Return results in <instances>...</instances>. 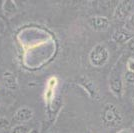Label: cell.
Listing matches in <instances>:
<instances>
[{"label": "cell", "mask_w": 134, "mask_h": 133, "mask_svg": "<svg viewBox=\"0 0 134 133\" xmlns=\"http://www.w3.org/2000/svg\"><path fill=\"white\" fill-rule=\"evenodd\" d=\"M116 133H131V132L129 131L128 129H122V130H120V131H118Z\"/></svg>", "instance_id": "cell-19"}, {"label": "cell", "mask_w": 134, "mask_h": 133, "mask_svg": "<svg viewBox=\"0 0 134 133\" xmlns=\"http://www.w3.org/2000/svg\"><path fill=\"white\" fill-rule=\"evenodd\" d=\"M57 85H58V80L55 76H51L47 80L44 92V101L48 108H50V106L53 103V99L55 98V91Z\"/></svg>", "instance_id": "cell-5"}, {"label": "cell", "mask_w": 134, "mask_h": 133, "mask_svg": "<svg viewBox=\"0 0 134 133\" xmlns=\"http://www.w3.org/2000/svg\"><path fill=\"white\" fill-rule=\"evenodd\" d=\"M28 127L25 124H16L14 127L11 129L10 133H28Z\"/></svg>", "instance_id": "cell-12"}, {"label": "cell", "mask_w": 134, "mask_h": 133, "mask_svg": "<svg viewBox=\"0 0 134 133\" xmlns=\"http://www.w3.org/2000/svg\"><path fill=\"white\" fill-rule=\"evenodd\" d=\"M33 109L28 106H22L19 109H17L13 116V121L16 124H23L25 122H28L33 117Z\"/></svg>", "instance_id": "cell-6"}, {"label": "cell", "mask_w": 134, "mask_h": 133, "mask_svg": "<svg viewBox=\"0 0 134 133\" xmlns=\"http://www.w3.org/2000/svg\"><path fill=\"white\" fill-rule=\"evenodd\" d=\"M28 133H40V128H38L37 126H36V127L31 128Z\"/></svg>", "instance_id": "cell-18"}, {"label": "cell", "mask_w": 134, "mask_h": 133, "mask_svg": "<svg viewBox=\"0 0 134 133\" xmlns=\"http://www.w3.org/2000/svg\"><path fill=\"white\" fill-rule=\"evenodd\" d=\"M126 28L129 29L130 31H132V32L134 33V13L128 19V23H127V27Z\"/></svg>", "instance_id": "cell-15"}, {"label": "cell", "mask_w": 134, "mask_h": 133, "mask_svg": "<svg viewBox=\"0 0 134 133\" xmlns=\"http://www.w3.org/2000/svg\"><path fill=\"white\" fill-rule=\"evenodd\" d=\"M121 68L117 64L112 68L110 76H109V89L112 94L116 97H121L123 93V80Z\"/></svg>", "instance_id": "cell-3"}, {"label": "cell", "mask_w": 134, "mask_h": 133, "mask_svg": "<svg viewBox=\"0 0 134 133\" xmlns=\"http://www.w3.org/2000/svg\"><path fill=\"white\" fill-rule=\"evenodd\" d=\"M50 133H57V132H50Z\"/></svg>", "instance_id": "cell-21"}, {"label": "cell", "mask_w": 134, "mask_h": 133, "mask_svg": "<svg viewBox=\"0 0 134 133\" xmlns=\"http://www.w3.org/2000/svg\"><path fill=\"white\" fill-rule=\"evenodd\" d=\"M109 59V51L103 43L96 44L89 53V62L92 66L101 68L107 63Z\"/></svg>", "instance_id": "cell-2"}, {"label": "cell", "mask_w": 134, "mask_h": 133, "mask_svg": "<svg viewBox=\"0 0 134 133\" xmlns=\"http://www.w3.org/2000/svg\"><path fill=\"white\" fill-rule=\"evenodd\" d=\"M132 8V2L131 1H121L118 3L117 7L113 14V19L122 21L128 17L129 13Z\"/></svg>", "instance_id": "cell-7"}, {"label": "cell", "mask_w": 134, "mask_h": 133, "mask_svg": "<svg viewBox=\"0 0 134 133\" xmlns=\"http://www.w3.org/2000/svg\"><path fill=\"white\" fill-rule=\"evenodd\" d=\"M3 10L6 15H11L17 11V7L15 2L13 1H5L3 4Z\"/></svg>", "instance_id": "cell-11"}, {"label": "cell", "mask_w": 134, "mask_h": 133, "mask_svg": "<svg viewBox=\"0 0 134 133\" xmlns=\"http://www.w3.org/2000/svg\"><path fill=\"white\" fill-rule=\"evenodd\" d=\"M127 68H128L129 71L134 72V59L133 58H130V59L127 61Z\"/></svg>", "instance_id": "cell-16"}, {"label": "cell", "mask_w": 134, "mask_h": 133, "mask_svg": "<svg viewBox=\"0 0 134 133\" xmlns=\"http://www.w3.org/2000/svg\"><path fill=\"white\" fill-rule=\"evenodd\" d=\"M2 78H3L4 85L7 89L14 91L18 88V81L14 73H12L11 71H5L2 75Z\"/></svg>", "instance_id": "cell-10"}, {"label": "cell", "mask_w": 134, "mask_h": 133, "mask_svg": "<svg viewBox=\"0 0 134 133\" xmlns=\"http://www.w3.org/2000/svg\"><path fill=\"white\" fill-rule=\"evenodd\" d=\"M10 126V121L6 117H0V131L6 130Z\"/></svg>", "instance_id": "cell-13"}, {"label": "cell", "mask_w": 134, "mask_h": 133, "mask_svg": "<svg viewBox=\"0 0 134 133\" xmlns=\"http://www.w3.org/2000/svg\"><path fill=\"white\" fill-rule=\"evenodd\" d=\"M133 103H134V95H133Z\"/></svg>", "instance_id": "cell-20"}, {"label": "cell", "mask_w": 134, "mask_h": 133, "mask_svg": "<svg viewBox=\"0 0 134 133\" xmlns=\"http://www.w3.org/2000/svg\"><path fill=\"white\" fill-rule=\"evenodd\" d=\"M127 48H128L130 51H134V37L131 39V40H129V41H128Z\"/></svg>", "instance_id": "cell-17"}, {"label": "cell", "mask_w": 134, "mask_h": 133, "mask_svg": "<svg viewBox=\"0 0 134 133\" xmlns=\"http://www.w3.org/2000/svg\"><path fill=\"white\" fill-rule=\"evenodd\" d=\"M134 37V33L132 31H130L127 28H119L117 29L114 33L112 34V40L116 43L122 44L125 42H128L129 40Z\"/></svg>", "instance_id": "cell-9"}, {"label": "cell", "mask_w": 134, "mask_h": 133, "mask_svg": "<svg viewBox=\"0 0 134 133\" xmlns=\"http://www.w3.org/2000/svg\"><path fill=\"white\" fill-rule=\"evenodd\" d=\"M89 26L95 31H105L109 28V19L104 16H94L88 20Z\"/></svg>", "instance_id": "cell-8"}, {"label": "cell", "mask_w": 134, "mask_h": 133, "mask_svg": "<svg viewBox=\"0 0 134 133\" xmlns=\"http://www.w3.org/2000/svg\"><path fill=\"white\" fill-rule=\"evenodd\" d=\"M124 78L126 80V82L129 84H134V72H131V71H127L124 74Z\"/></svg>", "instance_id": "cell-14"}, {"label": "cell", "mask_w": 134, "mask_h": 133, "mask_svg": "<svg viewBox=\"0 0 134 133\" xmlns=\"http://www.w3.org/2000/svg\"><path fill=\"white\" fill-rule=\"evenodd\" d=\"M78 84L87 92V94L89 95V97L92 100L99 101L101 99L100 91L97 87V85L95 84V82L91 78L87 77L85 75H82V76L79 77Z\"/></svg>", "instance_id": "cell-4"}, {"label": "cell", "mask_w": 134, "mask_h": 133, "mask_svg": "<svg viewBox=\"0 0 134 133\" xmlns=\"http://www.w3.org/2000/svg\"><path fill=\"white\" fill-rule=\"evenodd\" d=\"M123 115L120 109L113 103H106L101 110V121L107 128H113L121 124Z\"/></svg>", "instance_id": "cell-1"}]
</instances>
